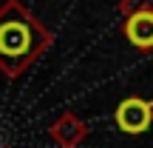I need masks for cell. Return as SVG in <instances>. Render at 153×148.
<instances>
[{"mask_svg":"<svg viewBox=\"0 0 153 148\" xmlns=\"http://www.w3.org/2000/svg\"><path fill=\"white\" fill-rule=\"evenodd\" d=\"M54 43V32L31 14L23 0L0 3V74L17 80L45 54Z\"/></svg>","mask_w":153,"mask_h":148,"instance_id":"obj_1","label":"cell"},{"mask_svg":"<svg viewBox=\"0 0 153 148\" xmlns=\"http://www.w3.org/2000/svg\"><path fill=\"white\" fill-rule=\"evenodd\" d=\"M114 120H116V125H119V131L131 134V137L145 134L153 125V103L145 100V97H125L116 105Z\"/></svg>","mask_w":153,"mask_h":148,"instance_id":"obj_2","label":"cell"},{"mask_svg":"<svg viewBox=\"0 0 153 148\" xmlns=\"http://www.w3.org/2000/svg\"><path fill=\"white\" fill-rule=\"evenodd\" d=\"M48 137L57 148H79L82 140L88 137V125L74 114V111H62L54 122L48 125Z\"/></svg>","mask_w":153,"mask_h":148,"instance_id":"obj_3","label":"cell"},{"mask_svg":"<svg viewBox=\"0 0 153 148\" xmlns=\"http://www.w3.org/2000/svg\"><path fill=\"white\" fill-rule=\"evenodd\" d=\"M125 40L139 51H150L153 49V11H139V14L125 17L122 26Z\"/></svg>","mask_w":153,"mask_h":148,"instance_id":"obj_4","label":"cell"},{"mask_svg":"<svg viewBox=\"0 0 153 148\" xmlns=\"http://www.w3.org/2000/svg\"><path fill=\"white\" fill-rule=\"evenodd\" d=\"M139 11H153V0H119V14L131 17Z\"/></svg>","mask_w":153,"mask_h":148,"instance_id":"obj_5","label":"cell"}]
</instances>
